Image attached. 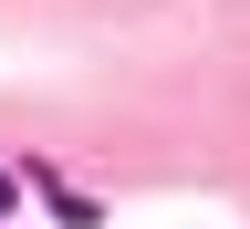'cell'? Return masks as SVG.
<instances>
[{"mask_svg":"<svg viewBox=\"0 0 250 229\" xmlns=\"http://www.w3.org/2000/svg\"><path fill=\"white\" fill-rule=\"evenodd\" d=\"M0 208H21V187H11V177H0Z\"/></svg>","mask_w":250,"mask_h":229,"instance_id":"cell-1","label":"cell"}]
</instances>
